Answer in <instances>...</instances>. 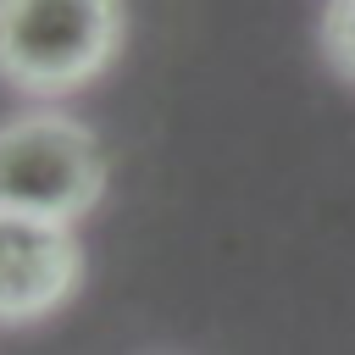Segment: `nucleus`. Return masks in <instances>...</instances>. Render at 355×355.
I'll return each instance as SVG.
<instances>
[{
  "label": "nucleus",
  "mask_w": 355,
  "mask_h": 355,
  "mask_svg": "<svg viewBox=\"0 0 355 355\" xmlns=\"http://www.w3.org/2000/svg\"><path fill=\"white\" fill-rule=\"evenodd\" d=\"M122 44L116 0H0V78L22 94H72Z\"/></svg>",
  "instance_id": "f257e3e1"
},
{
  "label": "nucleus",
  "mask_w": 355,
  "mask_h": 355,
  "mask_svg": "<svg viewBox=\"0 0 355 355\" xmlns=\"http://www.w3.org/2000/svg\"><path fill=\"white\" fill-rule=\"evenodd\" d=\"M322 50L355 83V0H327V11H322Z\"/></svg>",
  "instance_id": "20e7f679"
},
{
  "label": "nucleus",
  "mask_w": 355,
  "mask_h": 355,
  "mask_svg": "<svg viewBox=\"0 0 355 355\" xmlns=\"http://www.w3.org/2000/svg\"><path fill=\"white\" fill-rule=\"evenodd\" d=\"M100 194H105V155L83 122L61 111H28L0 128V205L72 222Z\"/></svg>",
  "instance_id": "f03ea898"
},
{
  "label": "nucleus",
  "mask_w": 355,
  "mask_h": 355,
  "mask_svg": "<svg viewBox=\"0 0 355 355\" xmlns=\"http://www.w3.org/2000/svg\"><path fill=\"white\" fill-rule=\"evenodd\" d=\"M78 277H83V250L72 239V222L0 205V322L6 327L61 311Z\"/></svg>",
  "instance_id": "7ed1b4c3"
}]
</instances>
